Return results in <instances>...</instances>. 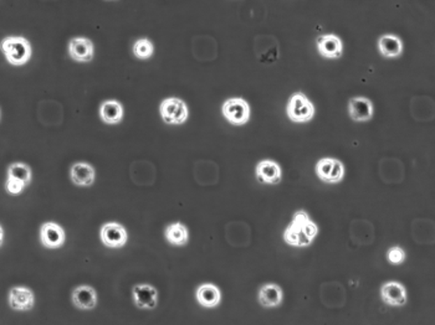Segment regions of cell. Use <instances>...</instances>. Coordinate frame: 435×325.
I'll list each match as a JSON object with an SVG mask.
<instances>
[{
  "instance_id": "cell-19",
  "label": "cell",
  "mask_w": 435,
  "mask_h": 325,
  "mask_svg": "<svg viewBox=\"0 0 435 325\" xmlns=\"http://www.w3.org/2000/svg\"><path fill=\"white\" fill-rule=\"evenodd\" d=\"M70 176L75 186L80 188H90L96 179V172L89 162H75L70 170Z\"/></svg>"
},
{
  "instance_id": "cell-26",
  "label": "cell",
  "mask_w": 435,
  "mask_h": 325,
  "mask_svg": "<svg viewBox=\"0 0 435 325\" xmlns=\"http://www.w3.org/2000/svg\"><path fill=\"white\" fill-rule=\"evenodd\" d=\"M3 240H4V229L1 227V242H3Z\"/></svg>"
},
{
  "instance_id": "cell-16",
  "label": "cell",
  "mask_w": 435,
  "mask_h": 325,
  "mask_svg": "<svg viewBox=\"0 0 435 325\" xmlns=\"http://www.w3.org/2000/svg\"><path fill=\"white\" fill-rule=\"evenodd\" d=\"M71 301L74 304L75 308L80 310H92L97 307L98 303V296L95 288L89 285H81L78 286L73 291Z\"/></svg>"
},
{
  "instance_id": "cell-2",
  "label": "cell",
  "mask_w": 435,
  "mask_h": 325,
  "mask_svg": "<svg viewBox=\"0 0 435 325\" xmlns=\"http://www.w3.org/2000/svg\"><path fill=\"white\" fill-rule=\"evenodd\" d=\"M316 108L310 98L301 91L290 96L286 105V114L294 123H307L315 117Z\"/></svg>"
},
{
  "instance_id": "cell-4",
  "label": "cell",
  "mask_w": 435,
  "mask_h": 325,
  "mask_svg": "<svg viewBox=\"0 0 435 325\" xmlns=\"http://www.w3.org/2000/svg\"><path fill=\"white\" fill-rule=\"evenodd\" d=\"M315 173L325 184H339L345 178L346 168L339 159L325 157L317 160Z\"/></svg>"
},
{
  "instance_id": "cell-12",
  "label": "cell",
  "mask_w": 435,
  "mask_h": 325,
  "mask_svg": "<svg viewBox=\"0 0 435 325\" xmlns=\"http://www.w3.org/2000/svg\"><path fill=\"white\" fill-rule=\"evenodd\" d=\"M255 176L261 184L277 186L283 179V169L275 160L264 159L256 164Z\"/></svg>"
},
{
  "instance_id": "cell-22",
  "label": "cell",
  "mask_w": 435,
  "mask_h": 325,
  "mask_svg": "<svg viewBox=\"0 0 435 325\" xmlns=\"http://www.w3.org/2000/svg\"><path fill=\"white\" fill-rule=\"evenodd\" d=\"M164 239L172 246L183 247L189 242V230L179 221L168 225L164 230Z\"/></svg>"
},
{
  "instance_id": "cell-10",
  "label": "cell",
  "mask_w": 435,
  "mask_h": 325,
  "mask_svg": "<svg viewBox=\"0 0 435 325\" xmlns=\"http://www.w3.org/2000/svg\"><path fill=\"white\" fill-rule=\"evenodd\" d=\"M8 304L13 310L29 312V310L34 308V292L29 287H13L8 293Z\"/></svg>"
},
{
  "instance_id": "cell-23",
  "label": "cell",
  "mask_w": 435,
  "mask_h": 325,
  "mask_svg": "<svg viewBox=\"0 0 435 325\" xmlns=\"http://www.w3.org/2000/svg\"><path fill=\"white\" fill-rule=\"evenodd\" d=\"M100 117L106 124H119L124 118V106L116 100H108L100 107Z\"/></svg>"
},
{
  "instance_id": "cell-14",
  "label": "cell",
  "mask_w": 435,
  "mask_h": 325,
  "mask_svg": "<svg viewBox=\"0 0 435 325\" xmlns=\"http://www.w3.org/2000/svg\"><path fill=\"white\" fill-rule=\"evenodd\" d=\"M348 116L353 122L364 123L371 121L374 114V106L373 102L363 96H355L348 100Z\"/></svg>"
},
{
  "instance_id": "cell-6",
  "label": "cell",
  "mask_w": 435,
  "mask_h": 325,
  "mask_svg": "<svg viewBox=\"0 0 435 325\" xmlns=\"http://www.w3.org/2000/svg\"><path fill=\"white\" fill-rule=\"evenodd\" d=\"M159 113L164 123L173 126L186 123L189 117V109L186 102L177 97H170L162 101L159 106Z\"/></svg>"
},
{
  "instance_id": "cell-20",
  "label": "cell",
  "mask_w": 435,
  "mask_h": 325,
  "mask_svg": "<svg viewBox=\"0 0 435 325\" xmlns=\"http://www.w3.org/2000/svg\"><path fill=\"white\" fill-rule=\"evenodd\" d=\"M196 299L203 308H216L221 302V291L213 283H203L196 291Z\"/></svg>"
},
{
  "instance_id": "cell-5",
  "label": "cell",
  "mask_w": 435,
  "mask_h": 325,
  "mask_svg": "<svg viewBox=\"0 0 435 325\" xmlns=\"http://www.w3.org/2000/svg\"><path fill=\"white\" fill-rule=\"evenodd\" d=\"M221 113L229 123L240 127L250 121L251 109L243 97H233L223 103Z\"/></svg>"
},
{
  "instance_id": "cell-21",
  "label": "cell",
  "mask_w": 435,
  "mask_h": 325,
  "mask_svg": "<svg viewBox=\"0 0 435 325\" xmlns=\"http://www.w3.org/2000/svg\"><path fill=\"white\" fill-rule=\"evenodd\" d=\"M377 45H378L379 54L385 59H390V60L401 57L404 50V45L401 38L395 34L382 35L378 39Z\"/></svg>"
},
{
  "instance_id": "cell-25",
  "label": "cell",
  "mask_w": 435,
  "mask_h": 325,
  "mask_svg": "<svg viewBox=\"0 0 435 325\" xmlns=\"http://www.w3.org/2000/svg\"><path fill=\"white\" fill-rule=\"evenodd\" d=\"M407 258V253L404 251V248H401V246H392L388 248L387 251V261L390 264H401Z\"/></svg>"
},
{
  "instance_id": "cell-13",
  "label": "cell",
  "mask_w": 435,
  "mask_h": 325,
  "mask_svg": "<svg viewBox=\"0 0 435 325\" xmlns=\"http://www.w3.org/2000/svg\"><path fill=\"white\" fill-rule=\"evenodd\" d=\"M317 52L326 60H339L344 55V41L336 34H325L316 40Z\"/></svg>"
},
{
  "instance_id": "cell-8",
  "label": "cell",
  "mask_w": 435,
  "mask_h": 325,
  "mask_svg": "<svg viewBox=\"0 0 435 325\" xmlns=\"http://www.w3.org/2000/svg\"><path fill=\"white\" fill-rule=\"evenodd\" d=\"M381 299L382 302L387 304L388 307L393 308H401L404 307L408 302L407 288L401 282L397 280H390L385 282L379 289Z\"/></svg>"
},
{
  "instance_id": "cell-3",
  "label": "cell",
  "mask_w": 435,
  "mask_h": 325,
  "mask_svg": "<svg viewBox=\"0 0 435 325\" xmlns=\"http://www.w3.org/2000/svg\"><path fill=\"white\" fill-rule=\"evenodd\" d=\"M1 51L13 66H23L31 59V45L23 36H8L1 41Z\"/></svg>"
},
{
  "instance_id": "cell-1",
  "label": "cell",
  "mask_w": 435,
  "mask_h": 325,
  "mask_svg": "<svg viewBox=\"0 0 435 325\" xmlns=\"http://www.w3.org/2000/svg\"><path fill=\"white\" fill-rule=\"evenodd\" d=\"M318 231V225L311 219L309 213L305 210H297L283 231V241L288 246L306 248L316 240Z\"/></svg>"
},
{
  "instance_id": "cell-9",
  "label": "cell",
  "mask_w": 435,
  "mask_h": 325,
  "mask_svg": "<svg viewBox=\"0 0 435 325\" xmlns=\"http://www.w3.org/2000/svg\"><path fill=\"white\" fill-rule=\"evenodd\" d=\"M102 243L108 248H122L128 241V234L119 222H106L100 230Z\"/></svg>"
},
{
  "instance_id": "cell-7",
  "label": "cell",
  "mask_w": 435,
  "mask_h": 325,
  "mask_svg": "<svg viewBox=\"0 0 435 325\" xmlns=\"http://www.w3.org/2000/svg\"><path fill=\"white\" fill-rule=\"evenodd\" d=\"M31 183V169L24 162H13L8 168L6 190L12 195H19Z\"/></svg>"
},
{
  "instance_id": "cell-18",
  "label": "cell",
  "mask_w": 435,
  "mask_h": 325,
  "mask_svg": "<svg viewBox=\"0 0 435 325\" xmlns=\"http://www.w3.org/2000/svg\"><path fill=\"white\" fill-rule=\"evenodd\" d=\"M258 301L263 308H277L283 304V288L277 283L263 285L258 292Z\"/></svg>"
},
{
  "instance_id": "cell-15",
  "label": "cell",
  "mask_w": 435,
  "mask_h": 325,
  "mask_svg": "<svg viewBox=\"0 0 435 325\" xmlns=\"http://www.w3.org/2000/svg\"><path fill=\"white\" fill-rule=\"evenodd\" d=\"M40 241L49 250H57L66 241V234L57 222H45L40 227Z\"/></svg>"
},
{
  "instance_id": "cell-11",
  "label": "cell",
  "mask_w": 435,
  "mask_h": 325,
  "mask_svg": "<svg viewBox=\"0 0 435 325\" xmlns=\"http://www.w3.org/2000/svg\"><path fill=\"white\" fill-rule=\"evenodd\" d=\"M132 299L137 308L141 310H153L158 305V291L148 283L136 285L132 288Z\"/></svg>"
},
{
  "instance_id": "cell-17",
  "label": "cell",
  "mask_w": 435,
  "mask_h": 325,
  "mask_svg": "<svg viewBox=\"0 0 435 325\" xmlns=\"http://www.w3.org/2000/svg\"><path fill=\"white\" fill-rule=\"evenodd\" d=\"M68 55L78 62H90L94 60L95 47L87 38H73L68 41Z\"/></svg>"
},
{
  "instance_id": "cell-24",
  "label": "cell",
  "mask_w": 435,
  "mask_h": 325,
  "mask_svg": "<svg viewBox=\"0 0 435 325\" xmlns=\"http://www.w3.org/2000/svg\"><path fill=\"white\" fill-rule=\"evenodd\" d=\"M132 51H133V55L137 59L148 60L154 54V46H153V43L151 40L147 39V38H141V39L137 40L136 43L133 44Z\"/></svg>"
}]
</instances>
